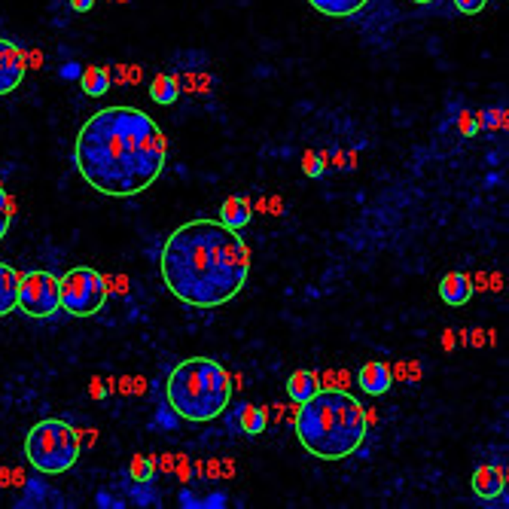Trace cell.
I'll use <instances>...</instances> for the list:
<instances>
[{"label":"cell","mask_w":509,"mask_h":509,"mask_svg":"<svg viewBox=\"0 0 509 509\" xmlns=\"http://www.w3.org/2000/svg\"><path fill=\"white\" fill-rule=\"evenodd\" d=\"M460 131H464L467 137H473L476 131H479V126H476V119H473V113H460Z\"/></svg>","instance_id":"23"},{"label":"cell","mask_w":509,"mask_h":509,"mask_svg":"<svg viewBox=\"0 0 509 509\" xmlns=\"http://www.w3.org/2000/svg\"><path fill=\"white\" fill-rule=\"evenodd\" d=\"M25 458L37 473L61 476L80 458V433L58 418L37 421L25 436Z\"/></svg>","instance_id":"5"},{"label":"cell","mask_w":509,"mask_h":509,"mask_svg":"<svg viewBox=\"0 0 509 509\" xmlns=\"http://www.w3.org/2000/svg\"><path fill=\"white\" fill-rule=\"evenodd\" d=\"M390 366L381 363V360H372V363H366L363 369L357 372V384L360 390L369 393V397H381V393L390 390Z\"/></svg>","instance_id":"10"},{"label":"cell","mask_w":509,"mask_h":509,"mask_svg":"<svg viewBox=\"0 0 509 509\" xmlns=\"http://www.w3.org/2000/svg\"><path fill=\"white\" fill-rule=\"evenodd\" d=\"M168 141L137 107H104L83 122L74 144L80 177L95 192L128 198L162 177Z\"/></svg>","instance_id":"1"},{"label":"cell","mask_w":509,"mask_h":509,"mask_svg":"<svg viewBox=\"0 0 509 509\" xmlns=\"http://www.w3.org/2000/svg\"><path fill=\"white\" fill-rule=\"evenodd\" d=\"M318 390H320L318 375L308 372V369H299V372H293L290 381H287V393H290V399H293L296 406L305 403V399H311Z\"/></svg>","instance_id":"14"},{"label":"cell","mask_w":509,"mask_h":509,"mask_svg":"<svg viewBox=\"0 0 509 509\" xmlns=\"http://www.w3.org/2000/svg\"><path fill=\"white\" fill-rule=\"evenodd\" d=\"M15 308L28 318H52L61 308V284L52 272H28L19 281Z\"/></svg>","instance_id":"7"},{"label":"cell","mask_w":509,"mask_h":509,"mask_svg":"<svg viewBox=\"0 0 509 509\" xmlns=\"http://www.w3.org/2000/svg\"><path fill=\"white\" fill-rule=\"evenodd\" d=\"M162 281L189 308L232 302L250 277V250L238 229L220 220H192L168 235L162 248Z\"/></svg>","instance_id":"2"},{"label":"cell","mask_w":509,"mask_h":509,"mask_svg":"<svg viewBox=\"0 0 509 509\" xmlns=\"http://www.w3.org/2000/svg\"><path fill=\"white\" fill-rule=\"evenodd\" d=\"M92 397H95V399H101V397H104V384L98 381V379H95V384H92Z\"/></svg>","instance_id":"26"},{"label":"cell","mask_w":509,"mask_h":509,"mask_svg":"<svg viewBox=\"0 0 509 509\" xmlns=\"http://www.w3.org/2000/svg\"><path fill=\"white\" fill-rule=\"evenodd\" d=\"M412 3H421L424 6V3H430V0H412Z\"/></svg>","instance_id":"27"},{"label":"cell","mask_w":509,"mask_h":509,"mask_svg":"<svg viewBox=\"0 0 509 509\" xmlns=\"http://www.w3.org/2000/svg\"><path fill=\"white\" fill-rule=\"evenodd\" d=\"M485 3H488V0H454V10L460 15H479L485 10Z\"/></svg>","instance_id":"22"},{"label":"cell","mask_w":509,"mask_h":509,"mask_svg":"<svg viewBox=\"0 0 509 509\" xmlns=\"http://www.w3.org/2000/svg\"><path fill=\"white\" fill-rule=\"evenodd\" d=\"M12 217H15V198L6 196V189L0 187V241H3V235L10 232Z\"/></svg>","instance_id":"20"},{"label":"cell","mask_w":509,"mask_h":509,"mask_svg":"<svg viewBox=\"0 0 509 509\" xmlns=\"http://www.w3.org/2000/svg\"><path fill=\"white\" fill-rule=\"evenodd\" d=\"M119 3H126V0H119Z\"/></svg>","instance_id":"28"},{"label":"cell","mask_w":509,"mask_h":509,"mask_svg":"<svg viewBox=\"0 0 509 509\" xmlns=\"http://www.w3.org/2000/svg\"><path fill=\"white\" fill-rule=\"evenodd\" d=\"M168 406L192 424H207L220 418L232 399V379L217 360L187 357L177 363L165 384Z\"/></svg>","instance_id":"4"},{"label":"cell","mask_w":509,"mask_h":509,"mask_svg":"<svg viewBox=\"0 0 509 509\" xmlns=\"http://www.w3.org/2000/svg\"><path fill=\"white\" fill-rule=\"evenodd\" d=\"M128 473H131V479L141 482V485L153 482V476H156V460H153L150 454H135V458H131Z\"/></svg>","instance_id":"19"},{"label":"cell","mask_w":509,"mask_h":509,"mask_svg":"<svg viewBox=\"0 0 509 509\" xmlns=\"http://www.w3.org/2000/svg\"><path fill=\"white\" fill-rule=\"evenodd\" d=\"M473 491L482 500H497L506 491V467L485 464L473 473Z\"/></svg>","instance_id":"9"},{"label":"cell","mask_w":509,"mask_h":509,"mask_svg":"<svg viewBox=\"0 0 509 509\" xmlns=\"http://www.w3.org/2000/svg\"><path fill=\"white\" fill-rule=\"evenodd\" d=\"M250 217H253V205H250V198H244V196L226 198L220 207V223H226L229 229H238V232L248 226Z\"/></svg>","instance_id":"12"},{"label":"cell","mask_w":509,"mask_h":509,"mask_svg":"<svg viewBox=\"0 0 509 509\" xmlns=\"http://www.w3.org/2000/svg\"><path fill=\"white\" fill-rule=\"evenodd\" d=\"M369 430L363 403L345 390H318L299 403L296 436L308 454L320 460H342L363 445Z\"/></svg>","instance_id":"3"},{"label":"cell","mask_w":509,"mask_h":509,"mask_svg":"<svg viewBox=\"0 0 509 509\" xmlns=\"http://www.w3.org/2000/svg\"><path fill=\"white\" fill-rule=\"evenodd\" d=\"M320 15H329V19H348V15H357L366 6V0H308Z\"/></svg>","instance_id":"16"},{"label":"cell","mask_w":509,"mask_h":509,"mask_svg":"<svg viewBox=\"0 0 509 509\" xmlns=\"http://www.w3.org/2000/svg\"><path fill=\"white\" fill-rule=\"evenodd\" d=\"M58 284H61V308L67 314H74V318L98 314L107 302V293H110L107 277L89 266L71 268L64 277H58Z\"/></svg>","instance_id":"6"},{"label":"cell","mask_w":509,"mask_h":509,"mask_svg":"<svg viewBox=\"0 0 509 509\" xmlns=\"http://www.w3.org/2000/svg\"><path fill=\"white\" fill-rule=\"evenodd\" d=\"M95 6V0H71V10L74 12H89Z\"/></svg>","instance_id":"24"},{"label":"cell","mask_w":509,"mask_h":509,"mask_svg":"<svg viewBox=\"0 0 509 509\" xmlns=\"http://www.w3.org/2000/svg\"><path fill=\"white\" fill-rule=\"evenodd\" d=\"M232 424H238V430H241V433L259 436L262 430H266V412H262L259 406H253V403H244V406L235 412Z\"/></svg>","instance_id":"15"},{"label":"cell","mask_w":509,"mask_h":509,"mask_svg":"<svg viewBox=\"0 0 509 509\" xmlns=\"http://www.w3.org/2000/svg\"><path fill=\"white\" fill-rule=\"evenodd\" d=\"M439 296H442L445 305H467L469 296H473V281L464 272H449L439 284Z\"/></svg>","instance_id":"11"},{"label":"cell","mask_w":509,"mask_h":509,"mask_svg":"<svg viewBox=\"0 0 509 509\" xmlns=\"http://www.w3.org/2000/svg\"><path fill=\"white\" fill-rule=\"evenodd\" d=\"M19 281H21V272H15L12 266L0 262V318H6L10 311H15V299H19Z\"/></svg>","instance_id":"13"},{"label":"cell","mask_w":509,"mask_h":509,"mask_svg":"<svg viewBox=\"0 0 509 509\" xmlns=\"http://www.w3.org/2000/svg\"><path fill=\"white\" fill-rule=\"evenodd\" d=\"M40 64H43L40 52H28V67H40Z\"/></svg>","instance_id":"25"},{"label":"cell","mask_w":509,"mask_h":509,"mask_svg":"<svg viewBox=\"0 0 509 509\" xmlns=\"http://www.w3.org/2000/svg\"><path fill=\"white\" fill-rule=\"evenodd\" d=\"M80 86H83V92H86L89 98H101L107 89H110V71L107 67H86L83 71V76H80Z\"/></svg>","instance_id":"18"},{"label":"cell","mask_w":509,"mask_h":509,"mask_svg":"<svg viewBox=\"0 0 509 509\" xmlns=\"http://www.w3.org/2000/svg\"><path fill=\"white\" fill-rule=\"evenodd\" d=\"M28 74V52L10 40H0V95H10L21 86Z\"/></svg>","instance_id":"8"},{"label":"cell","mask_w":509,"mask_h":509,"mask_svg":"<svg viewBox=\"0 0 509 509\" xmlns=\"http://www.w3.org/2000/svg\"><path fill=\"white\" fill-rule=\"evenodd\" d=\"M150 98H153L156 104H162V107L174 104L177 98H180V83H177L174 76H168V74L153 76V83H150Z\"/></svg>","instance_id":"17"},{"label":"cell","mask_w":509,"mask_h":509,"mask_svg":"<svg viewBox=\"0 0 509 509\" xmlns=\"http://www.w3.org/2000/svg\"><path fill=\"white\" fill-rule=\"evenodd\" d=\"M302 171L318 180V177H323V171H327V162H323L318 153H305V156H302Z\"/></svg>","instance_id":"21"}]
</instances>
